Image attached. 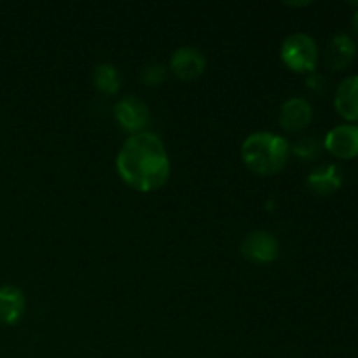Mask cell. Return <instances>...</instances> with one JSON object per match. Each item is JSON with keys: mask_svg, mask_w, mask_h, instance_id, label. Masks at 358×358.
<instances>
[{"mask_svg": "<svg viewBox=\"0 0 358 358\" xmlns=\"http://www.w3.org/2000/svg\"><path fill=\"white\" fill-rule=\"evenodd\" d=\"M119 177L140 192H152L170 178L171 164L163 140L152 131L129 135L115 157Z\"/></svg>", "mask_w": 358, "mask_h": 358, "instance_id": "obj_1", "label": "cell"}, {"mask_svg": "<svg viewBox=\"0 0 358 358\" xmlns=\"http://www.w3.org/2000/svg\"><path fill=\"white\" fill-rule=\"evenodd\" d=\"M245 166L257 175H275L290 157V145L283 136L271 131L252 133L241 145Z\"/></svg>", "mask_w": 358, "mask_h": 358, "instance_id": "obj_2", "label": "cell"}, {"mask_svg": "<svg viewBox=\"0 0 358 358\" xmlns=\"http://www.w3.org/2000/svg\"><path fill=\"white\" fill-rule=\"evenodd\" d=\"M283 63L294 72H315L318 63L317 42L306 34H292L282 42L280 49Z\"/></svg>", "mask_w": 358, "mask_h": 358, "instance_id": "obj_3", "label": "cell"}, {"mask_svg": "<svg viewBox=\"0 0 358 358\" xmlns=\"http://www.w3.org/2000/svg\"><path fill=\"white\" fill-rule=\"evenodd\" d=\"M240 252L252 264H269L278 257L280 243L268 231H252L241 241Z\"/></svg>", "mask_w": 358, "mask_h": 358, "instance_id": "obj_4", "label": "cell"}, {"mask_svg": "<svg viewBox=\"0 0 358 358\" xmlns=\"http://www.w3.org/2000/svg\"><path fill=\"white\" fill-rule=\"evenodd\" d=\"M115 121L119 122L124 131L136 135L145 129L149 124V107L136 96H126L119 100L114 107Z\"/></svg>", "mask_w": 358, "mask_h": 358, "instance_id": "obj_5", "label": "cell"}, {"mask_svg": "<svg viewBox=\"0 0 358 358\" xmlns=\"http://www.w3.org/2000/svg\"><path fill=\"white\" fill-rule=\"evenodd\" d=\"M206 58L199 49L184 45L171 55L170 70L180 80H194L205 72Z\"/></svg>", "mask_w": 358, "mask_h": 358, "instance_id": "obj_6", "label": "cell"}, {"mask_svg": "<svg viewBox=\"0 0 358 358\" xmlns=\"http://www.w3.org/2000/svg\"><path fill=\"white\" fill-rule=\"evenodd\" d=\"M324 147L339 159H353L358 156V126L341 124L327 133Z\"/></svg>", "mask_w": 358, "mask_h": 358, "instance_id": "obj_7", "label": "cell"}, {"mask_svg": "<svg viewBox=\"0 0 358 358\" xmlns=\"http://www.w3.org/2000/svg\"><path fill=\"white\" fill-rule=\"evenodd\" d=\"M313 119V108L304 98H290L280 108V124L285 131H303Z\"/></svg>", "mask_w": 358, "mask_h": 358, "instance_id": "obj_8", "label": "cell"}, {"mask_svg": "<svg viewBox=\"0 0 358 358\" xmlns=\"http://www.w3.org/2000/svg\"><path fill=\"white\" fill-rule=\"evenodd\" d=\"M27 310V299L20 287H0V324L16 325Z\"/></svg>", "mask_w": 358, "mask_h": 358, "instance_id": "obj_9", "label": "cell"}, {"mask_svg": "<svg viewBox=\"0 0 358 358\" xmlns=\"http://www.w3.org/2000/svg\"><path fill=\"white\" fill-rule=\"evenodd\" d=\"M306 185L311 192L318 196H329L343 185V171L338 164H324L308 175Z\"/></svg>", "mask_w": 358, "mask_h": 358, "instance_id": "obj_10", "label": "cell"}, {"mask_svg": "<svg viewBox=\"0 0 358 358\" xmlns=\"http://www.w3.org/2000/svg\"><path fill=\"white\" fill-rule=\"evenodd\" d=\"M336 110L346 121L358 122V76L346 77L339 84L334 98Z\"/></svg>", "mask_w": 358, "mask_h": 358, "instance_id": "obj_11", "label": "cell"}, {"mask_svg": "<svg viewBox=\"0 0 358 358\" xmlns=\"http://www.w3.org/2000/svg\"><path fill=\"white\" fill-rule=\"evenodd\" d=\"M357 55V45L353 38L346 34H338L332 37L327 48V65L332 70H343L353 62Z\"/></svg>", "mask_w": 358, "mask_h": 358, "instance_id": "obj_12", "label": "cell"}, {"mask_svg": "<svg viewBox=\"0 0 358 358\" xmlns=\"http://www.w3.org/2000/svg\"><path fill=\"white\" fill-rule=\"evenodd\" d=\"M93 84L100 93L115 94L121 87V73L112 63H101L94 69Z\"/></svg>", "mask_w": 358, "mask_h": 358, "instance_id": "obj_13", "label": "cell"}, {"mask_svg": "<svg viewBox=\"0 0 358 358\" xmlns=\"http://www.w3.org/2000/svg\"><path fill=\"white\" fill-rule=\"evenodd\" d=\"M290 150L294 152V156L301 157L304 161H311V159H317L320 156V150H322V143L318 142V138L315 136H304V138H299Z\"/></svg>", "mask_w": 358, "mask_h": 358, "instance_id": "obj_14", "label": "cell"}, {"mask_svg": "<svg viewBox=\"0 0 358 358\" xmlns=\"http://www.w3.org/2000/svg\"><path fill=\"white\" fill-rule=\"evenodd\" d=\"M166 66L161 65V63H150V65L143 66L142 73H140V79L145 86H159L163 84V80L166 79Z\"/></svg>", "mask_w": 358, "mask_h": 358, "instance_id": "obj_15", "label": "cell"}, {"mask_svg": "<svg viewBox=\"0 0 358 358\" xmlns=\"http://www.w3.org/2000/svg\"><path fill=\"white\" fill-rule=\"evenodd\" d=\"M306 84H308V90H311L317 94H324L325 91H327V79H325L322 73L311 72L310 77H308Z\"/></svg>", "mask_w": 358, "mask_h": 358, "instance_id": "obj_16", "label": "cell"}, {"mask_svg": "<svg viewBox=\"0 0 358 358\" xmlns=\"http://www.w3.org/2000/svg\"><path fill=\"white\" fill-rule=\"evenodd\" d=\"M352 24H353V30H355L357 35H358V10H355V14H353Z\"/></svg>", "mask_w": 358, "mask_h": 358, "instance_id": "obj_17", "label": "cell"}]
</instances>
